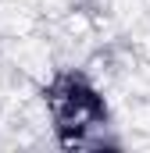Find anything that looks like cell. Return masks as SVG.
I'll use <instances>...</instances> for the list:
<instances>
[{"label": "cell", "mask_w": 150, "mask_h": 153, "mask_svg": "<svg viewBox=\"0 0 150 153\" xmlns=\"http://www.w3.org/2000/svg\"><path fill=\"white\" fill-rule=\"evenodd\" d=\"M46 107L54 114L57 135L64 146H82L86 135L107 121V107L100 93L75 71H64L46 85Z\"/></svg>", "instance_id": "obj_1"}]
</instances>
